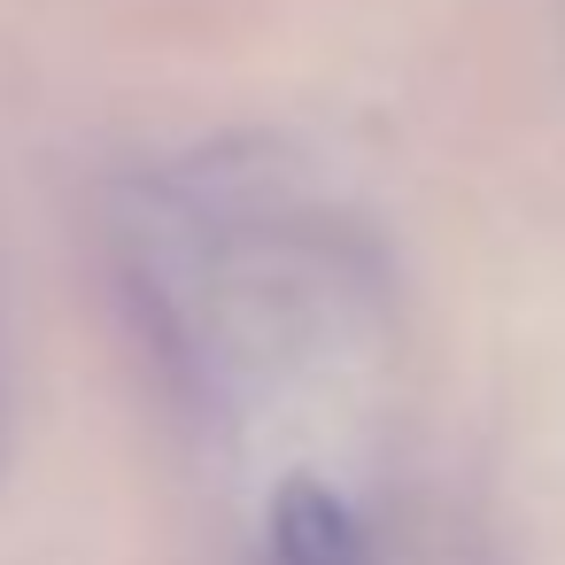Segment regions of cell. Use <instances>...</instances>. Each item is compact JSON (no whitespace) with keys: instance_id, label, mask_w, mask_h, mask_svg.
Segmentation results:
<instances>
[{"instance_id":"cell-1","label":"cell","mask_w":565,"mask_h":565,"mask_svg":"<svg viewBox=\"0 0 565 565\" xmlns=\"http://www.w3.org/2000/svg\"><path fill=\"white\" fill-rule=\"evenodd\" d=\"M271 557L279 565H356V519L326 480H287L271 503Z\"/></svg>"}]
</instances>
